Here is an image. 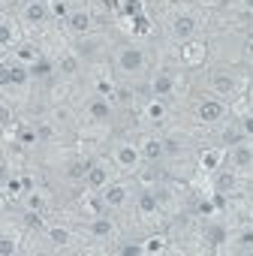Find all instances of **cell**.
I'll list each match as a JSON object with an SVG mask.
<instances>
[{
  "label": "cell",
  "mask_w": 253,
  "mask_h": 256,
  "mask_svg": "<svg viewBox=\"0 0 253 256\" xmlns=\"http://www.w3.org/2000/svg\"><path fill=\"white\" fill-rule=\"evenodd\" d=\"M48 241H52L54 247H70L72 235H70V229H64V226H52V229H48Z\"/></svg>",
  "instance_id": "e0dca14e"
},
{
  "label": "cell",
  "mask_w": 253,
  "mask_h": 256,
  "mask_svg": "<svg viewBox=\"0 0 253 256\" xmlns=\"http://www.w3.org/2000/svg\"><path fill=\"white\" fill-rule=\"evenodd\" d=\"M205 244H208V247H220V244H226V226H220V223H208V226H205Z\"/></svg>",
  "instance_id": "4fadbf2b"
},
{
  "label": "cell",
  "mask_w": 253,
  "mask_h": 256,
  "mask_svg": "<svg viewBox=\"0 0 253 256\" xmlns=\"http://www.w3.org/2000/svg\"><path fill=\"white\" fill-rule=\"evenodd\" d=\"M88 169H90V166H88V163H82V160H78V163H70L66 178H70V181H84V178H88Z\"/></svg>",
  "instance_id": "7402d4cb"
},
{
  "label": "cell",
  "mask_w": 253,
  "mask_h": 256,
  "mask_svg": "<svg viewBox=\"0 0 253 256\" xmlns=\"http://www.w3.org/2000/svg\"><path fill=\"white\" fill-rule=\"evenodd\" d=\"M229 157H232V166H235V169H247V166L253 163V148H247V145L241 142V145H235V148H232V154H229Z\"/></svg>",
  "instance_id": "8fae6325"
},
{
  "label": "cell",
  "mask_w": 253,
  "mask_h": 256,
  "mask_svg": "<svg viewBox=\"0 0 253 256\" xmlns=\"http://www.w3.org/2000/svg\"><path fill=\"white\" fill-rule=\"evenodd\" d=\"M214 187H217V193H229L235 187V172H217Z\"/></svg>",
  "instance_id": "44dd1931"
},
{
  "label": "cell",
  "mask_w": 253,
  "mask_h": 256,
  "mask_svg": "<svg viewBox=\"0 0 253 256\" xmlns=\"http://www.w3.org/2000/svg\"><path fill=\"white\" fill-rule=\"evenodd\" d=\"M199 118L208 120V124H211V120H220V118H223V102H220V100H202V102H199Z\"/></svg>",
  "instance_id": "ba28073f"
},
{
  "label": "cell",
  "mask_w": 253,
  "mask_h": 256,
  "mask_svg": "<svg viewBox=\"0 0 253 256\" xmlns=\"http://www.w3.org/2000/svg\"><path fill=\"white\" fill-rule=\"evenodd\" d=\"M90 118H94V120H108V118H112V102L102 100V96H96V100L90 102Z\"/></svg>",
  "instance_id": "5bb4252c"
},
{
  "label": "cell",
  "mask_w": 253,
  "mask_h": 256,
  "mask_svg": "<svg viewBox=\"0 0 253 256\" xmlns=\"http://www.w3.org/2000/svg\"><path fill=\"white\" fill-rule=\"evenodd\" d=\"M202 166H205L208 172H214V169L220 166V151H205V154H202Z\"/></svg>",
  "instance_id": "cb8c5ba5"
},
{
  "label": "cell",
  "mask_w": 253,
  "mask_h": 256,
  "mask_svg": "<svg viewBox=\"0 0 253 256\" xmlns=\"http://www.w3.org/2000/svg\"><path fill=\"white\" fill-rule=\"evenodd\" d=\"M114 160H118L120 169H136L139 160H142V148H136V145H120L114 151Z\"/></svg>",
  "instance_id": "3957f363"
},
{
  "label": "cell",
  "mask_w": 253,
  "mask_h": 256,
  "mask_svg": "<svg viewBox=\"0 0 253 256\" xmlns=\"http://www.w3.org/2000/svg\"><path fill=\"white\" fill-rule=\"evenodd\" d=\"M84 184H88V190H106V187H108V172H106V166H100V163L90 166Z\"/></svg>",
  "instance_id": "8992f818"
},
{
  "label": "cell",
  "mask_w": 253,
  "mask_h": 256,
  "mask_svg": "<svg viewBox=\"0 0 253 256\" xmlns=\"http://www.w3.org/2000/svg\"><path fill=\"white\" fill-rule=\"evenodd\" d=\"M42 205H46V202H42V196H40V193L28 196V208H34V211H42Z\"/></svg>",
  "instance_id": "f546056e"
},
{
  "label": "cell",
  "mask_w": 253,
  "mask_h": 256,
  "mask_svg": "<svg viewBox=\"0 0 253 256\" xmlns=\"http://www.w3.org/2000/svg\"><path fill=\"white\" fill-rule=\"evenodd\" d=\"M238 244H241L244 250H253V229H247V232H241V235H238Z\"/></svg>",
  "instance_id": "83f0119b"
},
{
  "label": "cell",
  "mask_w": 253,
  "mask_h": 256,
  "mask_svg": "<svg viewBox=\"0 0 253 256\" xmlns=\"http://www.w3.org/2000/svg\"><path fill=\"white\" fill-rule=\"evenodd\" d=\"M163 154H166L163 139H148V142L142 145V157H145V160H160Z\"/></svg>",
  "instance_id": "9a60e30c"
},
{
  "label": "cell",
  "mask_w": 253,
  "mask_h": 256,
  "mask_svg": "<svg viewBox=\"0 0 253 256\" xmlns=\"http://www.w3.org/2000/svg\"><path fill=\"white\" fill-rule=\"evenodd\" d=\"M199 214H214V202H199Z\"/></svg>",
  "instance_id": "e575fe53"
},
{
  "label": "cell",
  "mask_w": 253,
  "mask_h": 256,
  "mask_svg": "<svg viewBox=\"0 0 253 256\" xmlns=\"http://www.w3.org/2000/svg\"><path fill=\"white\" fill-rule=\"evenodd\" d=\"M24 18L30 24H42L48 18V6L42 4V0H40V4H24Z\"/></svg>",
  "instance_id": "7c38bea8"
},
{
  "label": "cell",
  "mask_w": 253,
  "mask_h": 256,
  "mask_svg": "<svg viewBox=\"0 0 253 256\" xmlns=\"http://www.w3.org/2000/svg\"><path fill=\"white\" fill-rule=\"evenodd\" d=\"M60 72H64V76H76V72H78V58H76V54L60 58Z\"/></svg>",
  "instance_id": "603a6c76"
},
{
  "label": "cell",
  "mask_w": 253,
  "mask_h": 256,
  "mask_svg": "<svg viewBox=\"0 0 253 256\" xmlns=\"http://www.w3.org/2000/svg\"><path fill=\"white\" fill-rule=\"evenodd\" d=\"M172 90H175V78H172L169 72H157L154 82H151V94H154L157 100H163V96H169Z\"/></svg>",
  "instance_id": "5b68a950"
},
{
  "label": "cell",
  "mask_w": 253,
  "mask_h": 256,
  "mask_svg": "<svg viewBox=\"0 0 253 256\" xmlns=\"http://www.w3.org/2000/svg\"><path fill=\"white\" fill-rule=\"evenodd\" d=\"M193 34H196V18H193V16H178V18L172 22V36H175L178 42H190Z\"/></svg>",
  "instance_id": "7a4b0ae2"
},
{
  "label": "cell",
  "mask_w": 253,
  "mask_h": 256,
  "mask_svg": "<svg viewBox=\"0 0 253 256\" xmlns=\"http://www.w3.org/2000/svg\"><path fill=\"white\" fill-rule=\"evenodd\" d=\"M34 54H36L34 46H22V58H34Z\"/></svg>",
  "instance_id": "d590c367"
},
{
  "label": "cell",
  "mask_w": 253,
  "mask_h": 256,
  "mask_svg": "<svg viewBox=\"0 0 253 256\" xmlns=\"http://www.w3.org/2000/svg\"><path fill=\"white\" fill-rule=\"evenodd\" d=\"M241 4H244V10H247V12H253V0H241Z\"/></svg>",
  "instance_id": "74e56055"
},
{
  "label": "cell",
  "mask_w": 253,
  "mask_h": 256,
  "mask_svg": "<svg viewBox=\"0 0 253 256\" xmlns=\"http://www.w3.org/2000/svg\"><path fill=\"white\" fill-rule=\"evenodd\" d=\"M241 130H244V136H253V114H247L241 120Z\"/></svg>",
  "instance_id": "d6a6232c"
},
{
  "label": "cell",
  "mask_w": 253,
  "mask_h": 256,
  "mask_svg": "<svg viewBox=\"0 0 253 256\" xmlns=\"http://www.w3.org/2000/svg\"><path fill=\"white\" fill-rule=\"evenodd\" d=\"M112 229H114V223H112L108 217H96V220L90 223V232H94L96 238H108V235H112Z\"/></svg>",
  "instance_id": "ac0fdd59"
},
{
  "label": "cell",
  "mask_w": 253,
  "mask_h": 256,
  "mask_svg": "<svg viewBox=\"0 0 253 256\" xmlns=\"http://www.w3.org/2000/svg\"><path fill=\"white\" fill-rule=\"evenodd\" d=\"M118 70L124 72H142L145 70V52L139 46H120L118 48Z\"/></svg>",
  "instance_id": "6da1fadb"
},
{
  "label": "cell",
  "mask_w": 253,
  "mask_h": 256,
  "mask_svg": "<svg viewBox=\"0 0 253 256\" xmlns=\"http://www.w3.org/2000/svg\"><path fill=\"white\" fill-rule=\"evenodd\" d=\"M28 78H30V70H24V66H4V76H0V82H4V88H10V84H16V88H22V84H28Z\"/></svg>",
  "instance_id": "277c9868"
},
{
  "label": "cell",
  "mask_w": 253,
  "mask_h": 256,
  "mask_svg": "<svg viewBox=\"0 0 253 256\" xmlns=\"http://www.w3.org/2000/svg\"><path fill=\"white\" fill-rule=\"evenodd\" d=\"M163 244H166V241L154 235V238H148V241H145V253H160V250H163Z\"/></svg>",
  "instance_id": "4316f807"
},
{
  "label": "cell",
  "mask_w": 253,
  "mask_h": 256,
  "mask_svg": "<svg viewBox=\"0 0 253 256\" xmlns=\"http://www.w3.org/2000/svg\"><path fill=\"white\" fill-rule=\"evenodd\" d=\"M66 28H70L72 34H78V36H82V34H88V30H90V16H88V12H82V10H78V12H70Z\"/></svg>",
  "instance_id": "9c48e42d"
},
{
  "label": "cell",
  "mask_w": 253,
  "mask_h": 256,
  "mask_svg": "<svg viewBox=\"0 0 253 256\" xmlns=\"http://www.w3.org/2000/svg\"><path fill=\"white\" fill-rule=\"evenodd\" d=\"M102 202H106L108 208H120V205L126 202V187H124V184H108V187L102 190Z\"/></svg>",
  "instance_id": "52a82bcc"
},
{
  "label": "cell",
  "mask_w": 253,
  "mask_h": 256,
  "mask_svg": "<svg viewBox=\"0 0 253 256\" xmlns=\"http://www.w3.org/2000/svg\"><path fill=\"white\" fill-rule=\"evenodd\" d=\"M0 253H4V256H12V253H16V244H12V238H4V241H0Z\"/></svg>",
  "instance_id": "4dcf8cb0"
},
{
  "label": "cell",
  "mask_w": 253,
  "mask_h": 256,
  "mask_svg": "<svg viewBox=\"0 0 253 256\" xmlns=\"http://www.w3.org/2000/svg\"><path fill=\"white\" fill-rule=\"evenodd\" d=\"M30 76H36V78L52 76V60H48V58H34V64H30Z\"/></svg>",
  "instance_id": "d6986e66"
},
{
  "label": "cell",
  "mask_w": 253,
  "mask_h": 256,
  "mask_svg": "<svg viewBox=\"0 0 253 256\" xmlns=\"http://www.w3.org/2000/svg\"><path fill=\"white\" fill-rule=\"evenodd\" d=\"M163 148H166V154H169V157H175V154H181V148H184V145H181V139H178V136H169V139H163Z\"/></svg>",
  "instance_id": "d4e9b609"
},
{
  "label": "cell",
  "mask_w": 253,
  "mask_h": 256,
  "mask_svg": "<svg viewBox=\"0 0 253 256\" xmlns=\"http://www.w3.org/2000/svg\"><path fill=\"white\" fill-rule=\"evenodd\" d=\"M22 187H24L22 181H6V193H10V196H18V193H22Z\"/></svg>",
  "instance_id": "1f68e13d"
},
{
  "label": "cell",
  "mask_w": 253,
  "mask_h": 256,
  "mask_svg": "<svg viewBox=\"0 0 253 256\" xmlns=\"http://www.w3.org/2000/svg\"><path fill=\"white\" fill-rule=\"evenodd\" d=\"M24 4H40V0H24Z\"/></svg>",
  "instance_id": "f35d334b"
},
{
  "label": "cell",
  "mask_w": 253,
  "mask_h": 256,
  "mask_svg": "<svg viewBox=\"0 0 253 256\" xmlns=\"http://www.w3.org/2000/svg\"><path fill=\"white\" fill-rule=\"evenodd\" d=\"M136 205H139L142 214H154V211L160 208V196H157V193H139Z\"/></svg>",
  "instance_id": "2e32d148"
},
{
  "label": "cell",
  "mask_w": 253,
  "mask_h": 256,
  "mask_svg": "<svg viewBox=\"0 0 253 256\" xmlns=\"http://www.w3.org/2000/svg\"><path fill=\"white\" fill-rule=\"evenodd\" d=\"M151 118H163V108L160 106H151Z\"/></svg>",
  "instance_id": "8d00e7d4"
},
{
  "label": "cell",
  "mask_w": 253,
  "mask_h": 256,
  "mask_svg": "<svg viewBox=\"0 0 253 256\" xmlns=\"http://www.w3.org/2000/svg\"><path fill=\"white\" fill-rule=\"evenodd\" d=\"M120 253H124V256H139V253H145V247H142V244H124Z\"/></svg>",
  "instance_id": "f1b7e54d"
},
{
  "label": "cell",
  "mask_w": 253,
  "mask_h": 256,
  "mask_svg": "<svg viewBox=\"0 0 253 256\" xmlns=\"http://www.w3.org/2000/svg\"><path fill=\"white\" fill-rule=\"evenodd\" d=\"M241 139H244V130H241V126H226V130H223V145H226V148L241 145Z\"/></svg>",
  "instance_id": "ffe728a7"
},
{
  "label": "cell",
  "mask_w": 253,
  "mask_h": 256,
  "mask_svg": "<svg viewBox=\"0 0 253 256\" xmlns=\"http://www.w3.org/2000/svg\"><path fill=\"white\" fill-rule=\"evenodd\" d=\"M24 223H28L30 229H40V226H42V211H34V208H28V214H24Z\"/></svg>",
  "instance_id": "484cf974"
},
{
  "label": "cell",
  "mask_w": 253,
  "mask_h": 256,
  "mask_svg": "<svg viewBox=\"0 0 253 256\" xmlns=\"http://www.w3.org/2000/svg\"><path fill=\"white\" fill-rule=\"evenodd\" d=\"M235 84H238V82H235V76H232V72H214V78H211V88H214L217 94H223V96H226V94H232V90H235Z\"/></svg>",
  "instance_id": "30bf717a"
},
{
  "label": "cell",
  "mask_w": 253,
  "mask_h": 256,
  "mask_svg": "<svg viewBox=\"0 0 253 256\" xmlns=\"http://www.w3.org/2000/svg\"><path fill=\"white\" fill-rule=\"evenodd\" d=\"M10 40H12V36H10V24L4 22V24H0V42H4V46H10Z\"/></svg>",
  "instance_id": "836d02e7"
}]
</instances>
